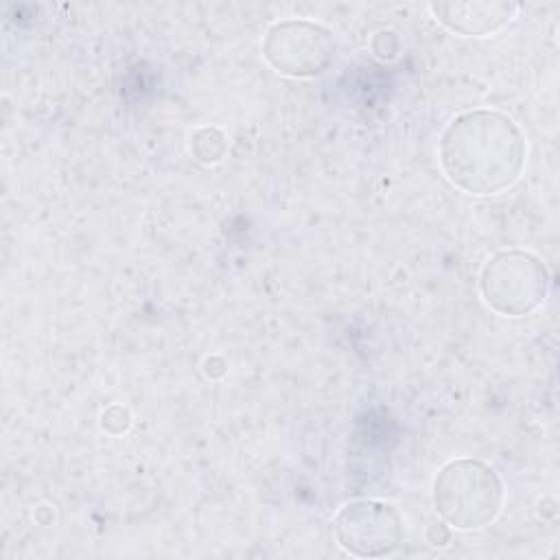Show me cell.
Masks as SVG:
<instances>
[{
    "mask_svg": "<svg viewBox=\"0 0 560 560\" xmlns=\"http://www.w3.org/2000/svg\"><path fill=\"white\" fill-rule=\"evenodd\" d=\"M518 125L494 109L455 116L442 131L438 158L448 182L468 195H497L510 188L525 164Z\"/></svg>",
    "mask_w": 560,
    "mask_h": 560,
    "instance_id": "1",
    "label": "cell"
},
{
    "mask_svg": "<svg viewBox=\"0 0 560 560\" xmlns=\"http://www.w3.org/2000/svg\"><path fill=\"white\" fill-rule=\"evenodd\" d=\"M433 505L455 529H481L503 508L499 475L477 459H453L433 479Z\"/></svg>",
    "mask_w": 560,
    "mask_h": 560,
    "instance_id": "2",
    "label": "cell"
},
{
    "mask_svg": "<svg viewBox=\"0 0 560 560\" xmlns=\"http://www.w3.org/2000/svg\"><path fill=\"white\" fill-rule=\"evenodd\" d=\"M479 289L490 311L503 317H523L545 302L549 273L538 256L523 249H503L486 260Z\"/></svg>",
    "mask_w": 560,
    "mask_h": 560,
    "instance_id": "3",
    "label": "cell"
},
{
    "mask_svg": "<svg viewBox=\"0 0 560 560\" xmlns=\"http://www.w3.org/2000/svg\"><path fill=\"white\" fill-rule=\"evenodd\" d=\"M267 63L287 77H315L335 57V37L322 24L308 20H284L273 24L262 42Z\"/></svg>",
    "mask_w": 560,
    "mask_h": 560,
    "instance_id": "4",
    "label": "cell"
},
{
    "mask_svg": "<svg viewBox=\"0 0 560 560\" xmlns=\"http://www.w3.org/2000/svg\"><path fill=\"white\" fill-rule=\"evenodd\" d=\"M335 540L357 558H381L402 540V521L394 505L376 499H357L339 508L332 518Z\"/></svg>",
    "mask_w": 560,
    "mask_h": 560,
    "instance_id": "5",
    "label": "cell"
},
{
    "mask_svg": "<svg viewBox=\"0 0 560 560\" xmlns=\"http://www.w3.org/2000/svg\"><path fill=\"white\" fill-rule=\"evenodd\" d=\"M435 20L462 37H483L501 31L518 15L508 2H444L431 4Z\"/></svg>",
    "mask_w": 560,
    "mask_h": 560,
    "instance_id": "6",
    "label": "cell"
}]
</instances>
